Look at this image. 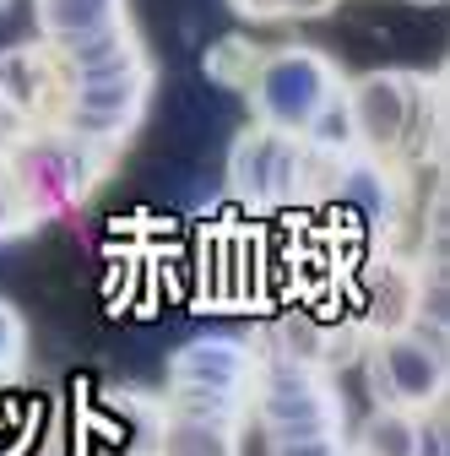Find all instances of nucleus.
<instances>
[{
    "label": "nucleus",
    "instance_id": "f257e3e1",
    "mask_svg": "<svg viewBox=\"0 0 450 456\" xmlns=\"http://www.w3.org/2000/svg\"><path fill=\"white\" fill-rule=\"evenodd\" d=\"M60 61H66V103H60V120L54 126H66L71 136H87L108 152H120L141 131L152 87H157L152 54H147L136 22L120 28V33H103L92 44L66 49Z\"/></svg>",
    "mask_w": 450,
    "mask_h": 456
},
{
    "label": "nucleus",
    "instance_id": "39448f33",
    "mask_svg": "<svg viewBox=\"0 0 450 456\" xmlns=\"http://www.w3.org/2000/svg\"><path fill=\"white\" fill-rule=\"evenodd\" d=\"M266 354L255 342L234 337V331H206L190 337L168 354V375H163V403L185 408V413H212V419H245L250 424V396L261 380Z\"/></svg>",
    "mask_w": 450,
    "mask_h": 456
},
{
    "label": "nucleus",
    "instance_id": "aec40b11",
    "mask_svg": "<svg viewBox=\"0 0 450 456\" xmlns=\"http://www.w3.org/2000/svg\"><path fill=\"white\" fill-rule=\"evenodd\" d=\"M6 6H12V0H0V12H6Z\"/></svg>",
    "mask_w": 450,
    "mask_h": 456
},
{
    "label": "nucleus",
    "instance_id": "a211bd4d",
    "mask_svg": "<svg viewBox=\"0 0 450 456\" xmlns=\"http://www.w3.org/2000/svg\"><path fill=\"white\" fill-rule=\"evenodd\" d=\"M17 136H22V126H17L12 114H6V103H0V158H6V152L17 147Z\"/></svg>",
    "mask_w": 450,
    "mask_h": 456
},
{
    "label": "nucleus",
    "instance_id": "f03ea898",
    "mask_svg": "<svg viewBox=\"0 0 450 456\" xmlns=\"http://www.w3.org/2000/svg\"><path fill=\"white\" fill-rule=\"evenodd\" d=\"M348 126H353V152L364 158L397 168H439V131H445L439 77L402 66L348 77Z\"/></svg>",
    "mask_w": 450,
    "mask_h": 456
},
{
    "label": "nucleus",
    "instance_id": "20e7f679",
    "mask_svg": "<svg viewBox=\"0 0 450 456\" xmlns=\"http://www.w3.org/2000/svg\"><path fill=\"white\" fill-rule=\"evenodd\" d=\"M331 163L293 131H271V126H245L229 147V196L250 212H283L299 201H325L331 185Z\"/></svg>",
    "mask_w": 450,
    "mask_h": 456
},
{
    "label": "nucleus",
    "instance_id": "f8f14e48",
    "mask_svg": "<svg viewBox=\"0 0 450 456\" xmlns=\"http://www.w3.org/2000/svg\"><path fill=\"white\" fill-rule=\"evenodd\" d=\"M348 456H439V424L397 408H369L348 424Z\"/></svg>",
    "mask_w": 450,
    "mask_h": 456
},
{
    "label": "nucleus",
    "instance_id": "6e6552de",
    "mask_svg": "<svg viewBox=\"0 0 450 456\" xmlns=\"http://www.w3.org/2000/svg\"><path fill=\"white\" fill-rule=\"evenodd\" d=\"M364 386L374 396V408L434 419L445 408V391H450L445 331H429L418 321L397 326V331H374L364 342Z\"/></svg>",
    "mask_w": 450,
    "mask_h": 456
},
{
    "label": "nucleus",
    "instance_id": "0eeeda50",
    "mask_svg": "<svg viewBox=\"0 0 450 456\" xmlns=\"http://www.w3.org/2000/svg\"><path fill=\"white\" fill-rule=\"evenodd\" d=\"M250 424L261 440H315V435H348V403L342 386L331 380L325 364L293 359V354H266L255 396H250Z\"/></svg>",
    "mask_w": 450,
    "mask_h": 456
},
{
    "label": "nucleus",
    "instance_id": "9d476101",
    "mask_svg": "<svg viewBox=\"0 0 450 456\" xmlns=\"http://www.w3.org/2000/svg\"><path fill=\"white\" fill-rule=\"evenodd\" d=\"M131 28V0H33V33L49 49H76Z\"/></svg>",
    "mask_w": 450,
    "mask_h": 456
},
{
    "label": "nucleus",
    "instance_id": "2eb2a0df",
    "mask_svg": "<svg viewBox=\"0 0 450 456\" xmlns=\"http://www.w3.org/2000/svg\"><path fill=\"white\" fill-rule=\"evenodd\" d=\"M266 456H348V435H315V440H271Z\"/></svg>",
    "mask_w": 450,
    "mask_h": 456
},
{
    "label": "nucleus",
    "instance_id": "9b49d317",
    "mask_svg": "<svg viewBox=\"0 0 450 456\" xmlns=\"http://www.w3.org/2000/svg\"><path fill=\"white\" fill-rule=\"evenodd\" d=\"M152 456H245V419H212L163 403Z\"/></svg>",
    "mask_w": 450,
    "mask_h": 456
},
{
    "label": "nucleus",
    "instance_id": "423d86ee",
    "mask_svg": "<svg viewBox=\"0 0 450 456\" xmlns=\"http://www.w3.org/2000/svg\"><path fill=\"white\" fill-rule=\"evenodd\" d=\"M6 158L22 180L33 217L54 223V217H71L92 201V191L108 180V168H115L120 152H108L87 136H71L66 126H38V131H22Z\"/></svg>",
    "mask_w": 450,
    "mask_h": 456
},
{
    "label": "nucleus",
    "instance_id": "1a4fd4ad",
    "mask_svg": "<svg viewBox=\"0 0 450 456\" xmlns=\"http://www.w3.org/2000/svg\"><path fill=\"white\" fill-rule=\"evenodd\" d=\"M0 103L22 131L54 126L66 103V61L38 38L0 49Z\"/></svg>",
    "mask_w": 450,
    "mask_h": 456
},
{
    "label": "nucleus",
    "instance_id": "4468645a",
    "mask_svg": "<svg viewBox=\"0 0 450 456\" xmlns=\"http://www.w3.org/2000/svg\"><path fill=\"white\" fill-rule=\"evenodd\" d=\"M28 370V315L0 294V386H12Z\"/></svg>",
    "mask_w": 450,
    "mask_h": 456
},
{
    "label": "nucleus",
    "instance_id": "f3484780",
    "mask_svg": "<svg viewBox=\"0 0 450 456\" xmlns=\"http://www.w3.org/2000/svg\"><path fill=\"white\" fill-rule=\"evenodd\" d=\"M229 12L250 28H271V22H283L277 17V0H229Z\"/></svg>",
    "mask_w": 450,
    "mask_h": 456
},
{
    "label": "nucleus",
    "instance_id": "ddd939ff",
    "mask_svg": "<svg viewBox=\"0 0 450 456\" xmlns=\"http://www.w3.org/2000/svg\"><path fill=\"white\" fill-rule=\"evenodd\" d=\"M33 228H44L22 196V180H17V168L12 158H0V245H12V240H28Z\"/></svg>",
    "mask_w": 450,
    "mask_h": 456
},
{
    "label": "nucleus",
    "instance_id": "dca6fc26",
    "mask_svg": "<svg viewBox=\"0 0 450 456\" xmlns=\"http://www.w3.org/2000/svg\"><path fill=\"white\" fill-rule=\"evenodd\" d=\"M342 0H277V17L283 22H315V17H331Z\"/></svg>",
    "mask_w": 450,
    "mask_h": 456
},
{
    "label": "nucleus",
    "instance_id": "6ab92c4d",
    "mask_svg": "<svg viewBox=\"0 0 450 456\" xmlns=\"http://www.w3.org/2000/svg\"><path fill=\"white\" fill-rule=\"evenodd\" d=\"M413 6H445V0H413Z\"/></svg>",
    "mask_w": 450,
    "mask_h": 456
},
{
    "label": "nucleus",
    "instance_id": "7ed1b4c3",
    "mask_svg": "<svg viewBox=\"0 0 450 456\" xmlns=\"http://www.w3.org/2000/svg\"><path fill=\"white\" fill-rule=\"evenodd\" d=\"M239 87H245V103H250V120L255 126L304 136L320 120V109L331 98H342L348 71L336 66L325 49L293 38V44L255 49L250 66H245V77H239Z\"/></svg>",
    "mask_w": 450,
    "mask_h": 456
}]
</instances>
